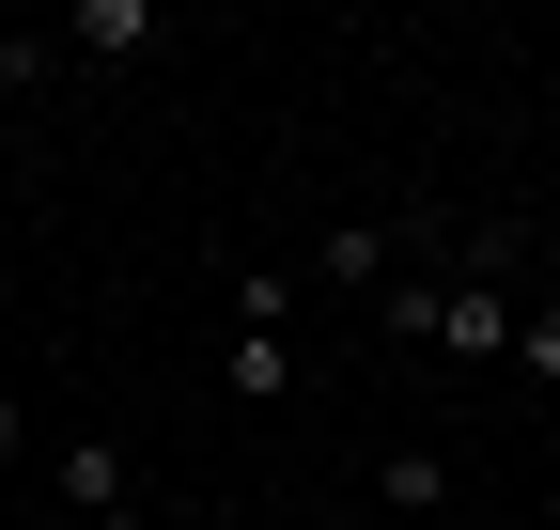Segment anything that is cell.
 Returning <instances> with one entry per match:
<instances>
[{"mask_svg": "<svg viewBox=\"0 0 560 530\" xmlns=\"http://www.w3.org/2000/svg\"><path fill=\"white\" fill-rule=\"evenodd\" d=\"M62 530H140V469H125V437H62Z\"/></svg>", "mask_w": 560, "mask_h": 530, "instance_id": "cell-3", "label": "cell"}, {"mask_svg": "<svg viewBox=\"0 0 560 530\" xmlns=\"http://www.w3.org/2000/svg\"><path fill=\"white\" fill-rule=\"evenodd\" d=\"M452 484H467V469H452L436 437H405L389 469H374V499H389V515H452Z\"/></svg>", "mask_w": 560, "mask_h": 530, "instance_id": "cell-6", "label": "cell"}, {"mask_svg": "<svg viewBox=\"0 0 560 530\" xmlns=\"http://www.w3.org/2000/svg\"><path fill=\"white\" fill-rule=\"evenodd\" d=\"M219 297H234V359H219L234 406H280V375H296V265H234Z\"/></svg>", "mask_w": 560, "mask_h": 530, "instance_id": "cell-2", "label": "cell"}, {"mask_svg": "<svg viewBox=\"0 0 560 530\" xmlns=\"http://www.w3.org/2000/svg\"><path fill=\"white\" fill-rule=\"evenodd\" d=\"M16 437H32V406H16V375H0V469H16Z\"/></svg>", "mask_w": 560, "mask_h": 530, "instance_id": "cell-8", "label": "cell"}, {"mask_svg": "<svg viewBox=\"0 0 560 530\" xmlns=\"http://www.w3.org/2000/svg\"><path fill=\"white\" fill-rule=\"evenodd\" d=\"M296 281H327V297H389V281H405V234H389V219H327Z\"/></svg>", "mask_w": 560, "mask_h": 530, "instance_id": "cell-4", "label": "cell"}, {"mask_svg": "<svg viewBox=\"0 0 560 530\" xmlns=\"http://www.w3.org/2000/svg\"><path fill=\"white\" fill-rule=\"evenodd\" d=\"M514 359H529V390H560V297H529V312H514Z\"/></svg>", "mask_w": 560, "mask_h": 530, "instance_id": "cell-7", "label": "cell"}, {"mask_svg": "<svg viewBox=\"0 0 560 530\" xmlns=\"http://www.w3.org/2000/svg\"><path fill=\"white\" fill-rule=\"evenodd\" d=\"M0 110H16V94H0Z\"/></svg>", "mask_w": 560, "mask_h": 530, "instance_id": "cell-9", "label": "cell"}, {"mask_svg": "<svg viewBox=\"0 0 560 530\" xmlns=\"http://www.w3.org/2000/svg\"><path fill=\"white\" fill-rule=\"evenodd\" d=\"M47 47L62 62H140L156 47V0H79V16H47Z\"/></svg>", "mask_w": 560, "mask_h": 530, "instance_id": "cell-5", "label": "cell"}, {"mask_svg": "<svg viewBox=\"0 0 560 530\" xmlns=\"http://www.w3.org/2000/svg\"><path fill=\"white\" fill-rule=\"evenodd\" d=\"M374 327H389V344H420V359H452V375L514 359V297H499V281H389Z\"/></svg>", "mask_w": 560, "mask_h": 530, "instance_id": "cell-1", "label": "cell"}]
</instances>
